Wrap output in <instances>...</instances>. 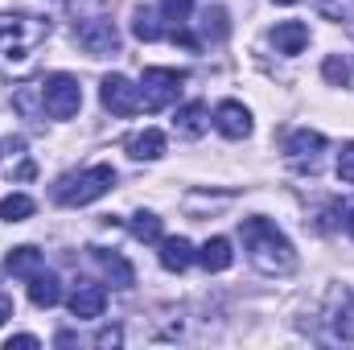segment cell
<instances>
[{"label":"cell","mask_w":354,"mask_h":350,"mask_svg":"<svg viewBox=\"0 0 354 350\" xmlns=\"http://www.w3.org/2000/svg\"><path fill=\"white\" fill-rule=\"evenodd\" d=\"M198 264H202L206 272H227V268L235 264V252H231V239H223V235L206 239V243L198 248Z\"/></svg>","instance_id":"12"},{"label":"cell","mask_w":354,"mask_h":350,"mask_svg":"<svg viewBox=\"0 0 354 350\" xmlns=\"http://www.w3.org/2000/svg\"><path fill=\"white\" fill-rule=\"evenodd\" d=\"M322 149H326V136H322V132H309V128L292 132V136H288V145H284V153H288V157H297V161H305V157L313 161Z\"/></svg>","instance_id":"18"},{"label":"cell","mask_w":354,"mask_h":350,"mask_svg":"<svg viewBox=\"0 0 354 350\" xmlns=\"http://www.w3.org/2000/svg\"><path fill=\"white\" fill-rule=\"evenodd\" d=\"M174 128H177V136H185V140L202 136V132L210 128V111H206V103H185V107H177Z\"/></svg>","instance_id":"11"},{"label":"cell","mask_w":354,"mask_h":350,"mask_svg":"<svg viewBox=\"0 0 354 350\" xmlns=\"http://www.w3.org/2000/svg\"><path fill=\"white\" fill-rule=\"evenodd\" d=\"M50 37L41 17H0V75H25Z\"/></svg>","instance_id":"1"},{"label":"cell","mask_w":354,"mask_h":350,"mask_svg":"<svg viewBox=\"0 0 354 350\" xmlns=\"http://www.w3.org/2000/svg\"><path fill=\"white\" fill-rule=\"evenodd\" d=\"M103 309H107V288H103V284H79V288L71 293V313H75L79 322L103 317Z\"/></svg>","instance_id":"9"},{"label":"cell","mask_w":354,"mask_h":350,"mask_svg":"<svg viewBox=\"0 0 354 350\" xmlns=\"http://www.w3.org/2000/svg\"><path fill=\"white\" fill-rule=\"evenodd\" d=\"M140 107L145 111H165L169 103H177V95L185 87V71H169V66H149L140 79Z\"/></svg>","instance_id":"4"},{"label":"cell","mask_w":354,"mask_h":350,"mask_svg":"<svg viewBox=\"0 0 354 350\" xmlns=\"http://www.w3.org/2000/svg\"><path fill=\"white\" fill-rule=\"evenodd\" d=\"M8 317H12V301H8V297H4V293H0V326H4V322H8Z\"/></svg>","instance_id":"29"},{"label":"cell","mask_w":354,"mask_h":350,"mask_svg":"<svg viewBox=\"0 0 354 350\" xmlns=\"http://www.w3.org/2000/svg\"><path fill=\"white\" fill-rule=\"evenodd\" d=\"M95 260L103 264V272H107V280H111L115 288H132V284H136V272H132V264L124 260L120 252H95Z\"/></svg>","instance_id":"17"},{"label":"cell","mask_w":354,"mask_h":350,"mask_svg":"<svg viewBox=\"0 0 354 350\" xmlns=\"http://www.w3.org/2000/svg\"><path fill=\"white\" fill-rule=\"evenodd\" d=\"M194 260H198V252H194L189 239H181V235L161 239V268H165V272H185Z\"/></svg>","instance_id":"14"},{"label":"cell","mask_w":354,"mask_h":350,"mask_svg":"<svg viewBox=\"0 0 354 350\" xmlns=\"http://www.w3.org/2000/svg\"><path fill=\"white\" fill-rule=\"evenodd\" d=\"M120 342H124V334H120L115 326H111V330H99V334H95V347H120Z\"/></svg>","instance_id":"27"},{"label":"cell","mask_w":354,"mask_h":350,"mask_svg":"<svg viewBox=\"0 0 354 350\" xmlns=\"http://www.w3.org/2000/svg\"><path fill=\"white\" fill-rule=\"evenodd\" d=\"M132 235H136L140 243H161V219L149 214V210L132 214Z\"/></svg>","instance_id":"23"},{"label":"cell","mask_w":354,"mask_h":350,"mask_svg":"<svg viewBox=\"0 0 354 350\" xmlns=\"http://www.w3.org/2000/svg\"><path fill=\"white\" fill-rule=\"evenodd\" d=\"M99 99L111 116H136L140 111V87H132L124 75H107L99 87Z\"/></svg>","instance_id":"7"},{"label":"cell","mask_w":354,"mask_h":350,"mask_svg":"<svg viewBox=\"0 0 354 350\" xmlns=\"http://www.w3.org/2000/svg\"><path fill=\"white\" fill-rule=\"evenodd\" d=\"M128 153H132L136 161H157V157L165 153V132H157V128H145V132L128 136Z\"/></svg>","instance_id":"16"},{"label":"cell","mask_w":354,"mask_h":350,"mask_svg":"<svg viewBox=\"0 0 354 350\" xmlns=\"http://www.w3.org/2000/svg\"><path fill=\"white\" fill-rule=\"evenodd\" d=\"M346 231L354 235V210H346Z\"/></svg>","instance_id":"31"},{"label":"cell","mask_w":354,"mask_h":350,"mask_svg":"<svg viewBox=\"0 0 354 350\" xmlns=\"http://www.w3.org/2000/svg\"><path fill=\"white\" fill-rule=\"evenodd\" d=\"M75 42L87 50L91 58H107V54L120 50V33H115V25H111L107 17H87V21L75 29Z\"/></svg>","instance_id":"6"},{"label":"cell","mask_w":354,"mask_h":350,"mask_svg":"<svg viewBox=\"0 0 354 350\" xmlns=\"http://www.w3.org/2000/svg\"><path fill=\"white\" fill-rule=\"evenodd\" d=\"M111 185H115V169L111 165H91L83 174L62 177L54 185V202H62V206H87L95 198H103Z\"/></svg>","instance_id":"3"},{"label":"cell","mask_w":354,"mask_h":350,"mask_svg":"<svg viewBox=\"0 0 354 350\" xmlns=\"http://www.w3.org/2000/svg\"><path fill=\"white\" fill-rule=\"evenodd\" d=\"M33 214V198L29 194H8L4 202H0V219L4 223H25Z\"/></svg>","instance_id":"22"},{"label":"cell","mask_w":354,"mask_h":350,"mask_svg":"<svg viewBox=\"0 0 354 350\" xmlns=\"http://www.w3.org/2000/svg\"><path fill=\"white\" fill-rule=\"evenodd\" d=\"M132 33H136L140 42H157V37H165V29H161V21H157L153 8H136V17H132Z\"/></svg>","instance_id":"21"},{"label":"cell","mask_w":354,"mask_h":350,"mask_svg":"<svg viewBox=\"0 0 354 350\" xmlns=\"http://www.w3.org/2000/svg\"><path fill=\"white\" fill-rule=\"evenodd\" d=\"M239 231H243V243H248L252 264H256L264 276H288V272L297 268V252H292V243L276 231V223H268L264 214L243 219Z\"/></svg>","instance_id":"2"},{"label":"cell","mask_w":354,"mask_h":350,"mask_svg":"<svg viewBox=\"0 0 354 350\" xmlns=\"http://www.w3.org/2000/svg\"><path fill=\"white\" fill-rule=\"evenodd\" d=\"M272 46H276L280 54H301V50L309 46V25H305V21H280V25L272 29Z\"/></svg>","instance_id":"10"},{"label":"cell","mask_w":354,"mask_h":350,"mask_svg":"<svg viewBox=\"0 0 354 350\" xmlns=\"http://www.w3.org/2000/svg\"><path fill=\"white\" fill-rule=\"evenodd\" d=\"M12 347H37V338H33V334H17V338L8 342V350H12Z\"/></svg>","instance_id":"30"},{"label":"cell","mask_w":354,"mask_h":350,"mask_svg":"<svg viewBox=\"0 0 354 350\" xmlns=\"http://www.w3.org/2000/svg\"><path fill=\"white\" fill-rule=\"evenodd\" d=\"M338 177L354 185V140L346 145V149H342V157H338Z\"/></svg>","instance_id":"26"},{"label":"cell","mask_w":354,"mask_h":350,"mask_svg":"<svg viewBox=\"0 0 354 350\" xmlns=\"http://www.w3.org/2000/svg\"><path fill=\"white\" fill-rule=\"evenodd\" d=\"M272 4H297V0H272Z\"/></svg>","instance_id":"32"},{"label":"cell","mask_w":354,"mask_h":350,"mask_svg":"<svg viewBox=\"0 0 354 350\" xmlns=\"http://www.w3.org/2000/svg\"><path fill=\"white\" fill-rule=\"evenodd\" d=\"M189 12H194V0H161V17L165 21H177L181 25Z\"/></svg>","instance_id":"25"},{"label":"cell","mask_w":354,"mask_h":350,"mask_svg":"<svg viewBox=\"0 0 354 350\" xmlns=\"http://www.w3.org/2000/svg\"><path fill=\"white\" fill-rule=\"evenodd\" d=\"M202 33H206L210 42H227L231 21H227V8H223V4H210V8L202 12Z\"/></svg>","instance_id":"20"},{"label":"cell","mask_w":354,"mask_h":350,"mask_svg":"<svg viewBox=\"0 0 354 350\" xmlns=\"http://www.w3.org/2000/svg\"><path fill=\"white\" fill-rule=\"evenodd\" d=\"M41 107H46L54 120L79 116V107H83V87H79V79H71V75H50V79L41 83Z\"/></svg>","instance_id":"5"},{"label":"cell","mask_w":354,"mask_h":350,"mask_svg":"<svg viewBox=\"0 0 354 350\" xmlns=\"http://www.w3.org/2000/svg\"><path fill=\"white\" fill-rule=\"evenodd\" d=\"M317 8L330 21H354V0H317Z\"/></svg>","instance_id":"24"},{"label":"cell","mask_w":354,"mask_h":350,"mask_svg":"<svg viewBox=\"0 0 354 350\" xmlns=\"http://www.w3.org/2000/svg\"><path fill=\"white\" fill-rule=\"evenodd\" d=\"M29 301H33L37 309H54V305L62 301V284H58V276H54V272H37V276L29 280Z\"/></svg>","instance_id":"15"},{"label":"cell","mask_w":354,"mask_h":350,"mask_svg":"<svg viewBox=\"0 0 354 350\" xmlns=\"http://www.w3.org/2000/svg\"><path fill=\"white\" fill-rule=\"evenodd\" d=\"M214 128L227 140H243V136H252V111L243 103H235V99H223L214 107Z\"/></svg>","instance_id":"8"},{"label":"cell","mask_w":354,"mask_h":350,"mask_svg":"<svg viewBox=\"0 0 354 350\" xmlns=\"http://www.w3.org/2000/svg\"><path fill=\"white\" fill-rule=\"evenodd\" d=\"M322 75H326L330 87H351L354 83V71H351V58H346V54H330V58L322 62Z\"/></svg>","instance_id":"19"},{"label":"cell","mask_w":354,"mask_h":350,"mask_svg":"<svg viewBox=\"0 0 354 350\" xmlns=\"http://www.w3.org/2000/svg\"><path fill=\"white\" fill-rule=\"evenodd\" d=\"M41 252L33 248V243H21V248H12L8 256H4V268L12 272V276H21V280H33L37 272H41Z\"/></svg>","instance_id":"13"},{"label":"cell","mask_w":354,"mask_h":350,"mask_svg":"<svg viewBox=\"0 0 354 350\" xmlns=\"http://www.w3.org/2000/svg\"><path fill=\"white\" fill-rule=\"evenodd\" d=\"M169 37H174L177 46H185V50H198V37H194L189 29H181V25H177V29H174V33H169Z\"/></svg>","instance_id":"28"}]
</instances>
